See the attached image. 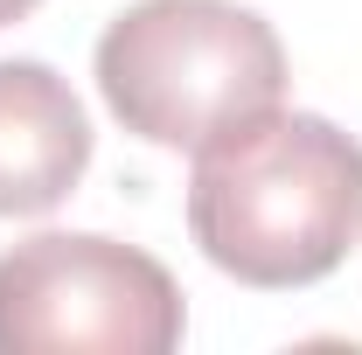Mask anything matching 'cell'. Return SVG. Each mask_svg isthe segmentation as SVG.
Returning a JSON list of instances; mask_svg holds the SVG:
<instances>
[{
	"label": "cell",
	"instance_id": "obj_1",
	"mask_svg": "<svg viewBox=\"0 0 362 355\" xmlns=\"http://www.w3.org/2000/svg\"><path fill=\"white\" fill-rule=\"evenodd\" d=\"M188 237L237 286H320L362 244V139L286 105L216 133L188 175Z\"/></svg>",
	"mask_w": 362,
	"mask_h": 355
},
{
	"label": "cell",
	"instance_id": "obj_2",
	"mask_svg": "<svg viewBox=\"0 0 362 355\" xmlns=\"http://www.w3.org/2000/svg\"><path fill=\"white\" fill-rule=\"evenodd\" d=\"M98 98L146 146L202 153L216 133L286 105V49L237 0H133L98 35Z\"/></svg>",
	"mask_w": 362,
	"mask_h": 355
},
{
	"label": "cell",
	"instance_id": "obj_3",
	"mask_svg": "<svg viewBox=\"0 0 362 355\" xmlns=\"http://www.w3.org/2000/svg\"><path fill=\"white\" fill-rule=\"evenodd\" d=\"M175 272L98 230H35L0 251V355H168L181 349Z\"/></svg>",
	"mask_w": 362,
	"mask_h": 355
},
{
	"label": "cell",
	"instance_id": "obj_4",
	"mask_svg": "<svg viewBox=\"0 0 362 355\" xmlns=\"http://www.w3.org/2000/svg\"><path fill=\"white\" fill-rule=\"evenodd\" d=\"M90 168L77 91L35 56H0V216H49Z\"/></svg>",
	"mask_w": 362,
	"mask_h": 355
},
{
	"label": "cell",
	"instance_id": "obj_5",
	"mask_svg": "<svg viewBox=\"0 0 362 355\" xmlns=\"http://www.w3.org/2000/svg\"><path fill=\"white\" fill-rule=\"evenodd\" d=\"M35 7H42V0H0V28H7V21H21V14H35Z\"/></svg>",
	"mask_w": 362,
	"mask_h": 355
}]
</instances>
